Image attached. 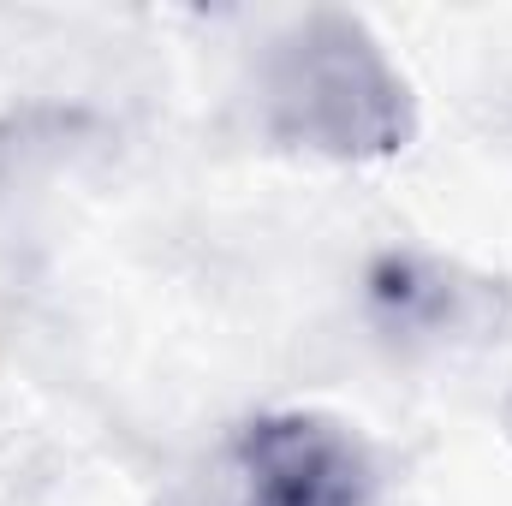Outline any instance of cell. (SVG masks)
I'll list each match as a JSON object with an SVG mask.
<instances>
[{
    "label": "cell",
    "mask_w": 512,
    "mask_h": 506,
    "mask_svg": "<svg viewBox=\"0 0 512 506\" xmlns=\"http://www.w3.org/2000/svg\"><path fill=\"white\" fill-rule=\"evenodd\" d=\"M256 114L280 149L316 161H387L411 143L417 108L405 72L352 12L292 18L256 60Z\"/></svg>",
    "instance_id": "obj_1"
},
{
    "label": "cell",
    "mask_w": 512,
    "mask_h": 506,
    "mask_svg": "<svg viewBox=\"0 0 512 506\" xmlns=\"http://www.w3.org/2000/svg\"><path fill=\"white\" fill-rule=\"evenodd\" d=\"M227 477L239 506H376L382 465L358 423L280 405L256 411L227 441Z\"/></svg>",
    "instance_id": "obj_2"
},
{
    "label": "cell",
    "mask_w": 512,
    "mask_h": 506,
    "mask_svg": "<svg viewBox=\"0 0 512 506\" xmlns=\"http://www.w3.org/2000/svg\"><path fill=\"white\" fill-rule=\"evenodd\" d=\"M364 298L376 328L405 346H447L459 334H489L501 328L507 310L501 280L465 274L459 262H441L429 251H382L364 274Z\"/></svg>",
    "instance_id": "obj_3"
}]
</instances>
